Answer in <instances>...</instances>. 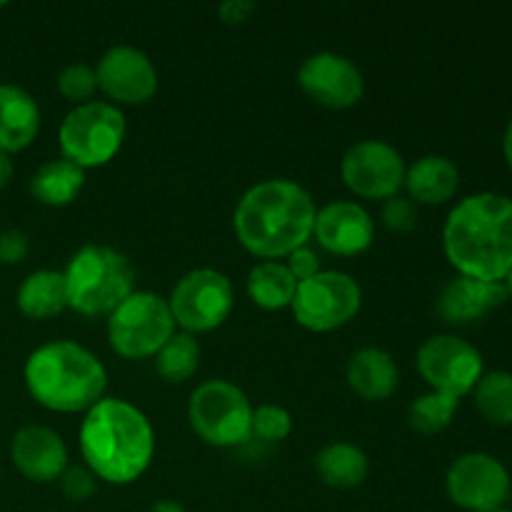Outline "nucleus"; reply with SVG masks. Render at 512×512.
<instances>
[{
    "mask_svg": "<svg viewBox=\"0 0 512 512\" xmlns=\"http://www.w3.org/2000/svg\"><path fill=\"white\" fill-rule=\"evenodd\" d=\"M443 250L458 275L503 283L512 270V198L485 190L460 200L445 220Z\"/></svg>",
    "mask_w": 512,
    "mask_h": 512,
    "instance_id": "2",
    "label": "nucleus"
},
{
    "mask_svg": "<svg viewBox=\"0 0 512 512\" xmlns=\"http://www.w3.org/2000/svg\"><path fill=\"white\" fill-rule=\"evenodd\" d=\"M98 90L120 105H143L158 93V68L148 53L133 45H115L95 65Z\"/></svg>",
    "mask_w": 512,
    "mask_h": 512,
    "instance_id": "15",
    "label": "nucleus"
},
{
    "mask_svg": "<svg viewBox=\"0 0 512 512\" xmlns=\"http://www.w3.org/2000/svg\"><path fill=\"white\" fill-rule=\"evenodd\" d=\"M40 133V108L28 90L18 85H0V150L20 153Z\"/></svg>",
    "mask_w": 512,
    "mask_h": 512,
    "instance_id": "20",
    "label": "nucleus"
},
{
    "mask_svg": "<svg viewBox=\"0 0 512 512\" xmlns=\"http://www.w3.org/2000/svg\"><path fill=\"white\" fill-rule=\"evenodd\" d=\"M248 288L250 300L263 310H283L293 305L295 290H298V280L288 270V265L280 260H263V263L253 265L248 273Z\"/></svg>",
    "mask_w": 512,
    "mask_h": 512,
    "instance_id": "25",
    "label": "nucleus"
},
{
    "mask_svg": "<svg viewBox=\"0 0 512 512\" xmlns=\"http://www.w3.org/2000/svg\"><path fill=\"white\" fill-rule=\"evenodd\" d=\"M125 130L128 125L118 105L105 100L75 105L60 123V153L83 170L103 168L123 148Z\"/></svg>",
    "mask_w": 512,
    "mask_h": 512,
    "instance_id": "6",
    "label": "nucleus"
},
{
    "mask_svg": "<svg viewBox=\"0 0 512 512\" xmlns=\"http://www.w3.org/2000/svg\"><path fill=\"white\" fill-rule=\"evenodd\" d=\"M10 460L23 478L33 483H53L68 468V448L55 430L45 425H25L10 440Z\"/></svg>",
    "mask_w": 512,
    "mask_h": 512,
    "instance_id": "17",
    "label": "nucleus"
},
{
    "mask_svg": "<svg viewBox=\"0 0 512 512\" xmlns=\"http://www.w3.org/2000/svg\"><path fill=\"white\" fill-rule=\"evenodd\" d=\"M363 305L358 280L340 270H320L315 278L298 283L290 310L300 328L310 333H333L343 328Z\"/></svg>",
    "mask_w": 512,
    "mask_h": 512,
    "instance_id": "9",
    "label": "nucleus"
},
{
    "mask_svg": "<svg viewBox=\"0 0 512 512\" xmlns=\"http://www.w3.org/2000/svg\"><path fill=\"white\" fill-rule=\"evenodd\" d=\"M175 335V320L163 295L135 290L108 315V343L120 358H155Z\"/></svg>",
    "mask_w": 512,
    "mask_h": 512,
    "instance_id": "7",
    "label": "nucleus"
},
{
    "mask_svg": "<svg viewBox=\"0 0 512 512\" xmlns=\"http://www.w3.org/2000/svg\"><path fill=\"white\" fill-rule=\"evenodd\" d=\"M13 173H15L13 160H10L8 153H3V150H0V190L8 188V183L13 180Z\"/></svg>",
    "mask_w": 512,
    "mask_h": 512,
    "instance_id": "36",
    "label": "nucleus"
},
{
    "mask_svg": "<svg viewBox=\"0 0 512 512\" xmlns=\"http://www.w3.org/2000/svg\"><path fill=\"white\" fill-rule=\"evenodd\" d=\"M83 185L85 170L70 160L58 158L48 160L35 170V175L30 178V195L48 208H65L78 198Z\"/></svg>",
    "mask_w": 512,
    "mask_h": 512,
    "instance_id": "24",
    "label": "nucleus"
},
{
    "mask_svg": "<svg viewBox=\"0 0 512 512\" xmlns=\"http://www.w3.org/2000/svg\"><path fill=\"white\" fill-rule=\"evenodd\" d=\"M503 283H505V288H508V298L512 300V270L508 273V278L503 280Z\"/></svg>",
    "mask_w": 512,
    "mask_h": 512,
    "instance_id": "39",
    "label": "nucleus"
},
{
    "mask_svg": "<svg viewBox=\"0 0 512 512\" xmlns=\"http://www.w3.org/2000/svg\"><path fill=\"white\" fill-rule=\"evenodd\" d=\"M403 188L415 205H445L458 193L460 170L445 155H423L405 168Z\"/></svg>",
    "mask_w": 512,
    "mask_h": 512,
    "instance_id": "21",
    "label": "nucleus"
},
{
    "mask_svg": "<svg viewBox=\"0 0 512 512\" xmlns=\"http://www.w3.org/2000/svg\"><path fill=\"white\" fill-rule=\"evenodd\" d=\"M508 288L505 283H483V280L458 275L438 295V315L450 325H470L483 320L493 310L508 303Z\"/></svg>",
    "mask_w": 512,
    "mask_h": 512,
    "instance_id": "18",
    "label": "nucleus"
},
{
    "mask_svg": "<svg viewBox=\"0 0 512 512\" xmlns=\"http://www.w3.org/2000/svg\"><path fill=\"white\" fill-rule=\"evenodd\" d=\"M285 265H288V270L293 273V278L298 280V283H305V280L315 278V275L320 273V258L315 250H310L308 245H303V248L293 250V253L285 258Z\"/></svg>",
    "mask_w": 512,
    "mask_h": 512,
    "instance_id": "34",
    "label": "nucleus"
},
{
    "mask_svg": "<svg viewBox=\"0 0 512 512\" xmlns=\"http://www.w3.org/2000/svg\"><path fill=\"white\" fill-rule=\"evenodd\" d=\"M168 305L175 325H180L183 333H210L233 313V283L215 268H195L175 283Z\"/></svg>",
    "mask_w": 512,
    "mask_h": 512,
    "instance_id": "10",
    "label": "nucleus"
},
{
    "mask_svg": "<svg viewBox=\"0 0 512 512\" xmlns=\"http://www.w3.org/2000/svg\"><path fill=\"white\" fill-rule=\"evenodd\" d=\"M445 490L460 510L493 512L510 500V470L490 453H465L450 463Z\"/></svg>",
    "mask_w": 512,
    "mask_h": 512,
    "instance_id": "12",
    "label": "nucleus"
},
{
    "mask_svg": "<svg viewBox=\"0 0 512 512\" xmlns=\"http://www.w3.org/2000/svg\"><path fill=\"white\" fill-rule=\"evenodd\" d=\"M315 473L328 488L353 490L365 483L370 473V460L358 445L353 443H330L318 450L313 460Z\"/></svg>",
    "mask_w": 512,
    "mask_h": 512,
    "instance_id": "23",
    "label": "nucleus"
},
{
    "mask_svg": "<svg viewBox=\"0 0 512 512\" xmlns=\"http://www.w3.org/2000/svg\"><path fill=\"white\" fill-rule=\"evenodd\" d=\"M298 85L315 105L350 110L363 100L365 80L358 65L340 53H313L298 68Z\"/></svg>",
    "mask_w": 512,
    "mask_h": 512,
    "instance_id": "14",
    "label": "nucleus"
},
{
    "mask_svg": "<svg viewBox=\"0 0 512 512\" xmlns=\"http://www.w3.org/2000/svg\"><path fill=\"white\" fill-rule=\"evenodd\" d=\"M0 8H5V3H0Z\"/></svg>",
    "mask_w": 512,
    "mask_h": 512,
    "instance_id": "41",
    "label": "nucleus"
},
{
    "mask_svg": "<svg viewBox=\"0 0 512 512\" xmlns=\"http://www.w3.org/2000/svg\"><path fill=\"white\" fill-rule=\"evenodd\" d=\"M315 215V200L303 185L270 178L245 190L235 205L233 230L250 255L283 260L313 238Z\"/></svg>",
    "mask_w": 512,
    "mask_h": 512,
    "instance_id": "1",
    "label": "nucleus"
},
{
    "mask_svg": "<svg viewBox=\"0 0 512 512\" xmlns=\"http://www.w3.org/2000/svg\"><path fill=\"white\" fill-rule=\"evenodd\" d=\"M475 408L498 428H510L512 425V373L508 370H490L483 373L473 390Z\"/></svg>",
    "mask_w": 512,
    "mask_h": 512,
    "instance_id": "26",
    "label": "nucleus"
},
{
    "mask_svg": "<svg viewBox=\"0 0 512 512\" xmlns=\"http://www.w3.org/2000/svg\"><path fill=\"white\" fill-rule=\"evenodd\" d=\"M18 310L30 320H48L68 308V285L63 270H35L15 293Z\"/></svg>",
    "mask_w": 512,
    "mask_h": 512,
    "instance_id": "22",
    "label": "nucleus"
},
{
    "mask_svg": "<svg viewBox=\"0 0 512 512\" xmlns=\"http://www.w3.org/2000/svg\"><path fill=\"white\" fill-rule=\"evenodd\" d=\"M200 365V345L195 335L175 333L155 353V370L165 383H185Z\"/></svg>",
    "mask_w": 512,
    "mask_h": 512,
    "instance_id": "27",
    "label": "nucleus"
},
{
    "mask_svg": "<svg viewBox=\"0 0 512 512\" xmlns=\"http://www.w3.org/2000/svg\"><path fill=\"white\" fill-rule=\"evenodd\" d=\"M30 398L53 413H88L105 398L108 370L73 340H53L28 355L23 368Z\"/></svg>",
    "mask_w": 512,
    "mask_h": 512,
    "instance_id": "4",
    "label": "nucleus"
},
{
    "mask_svg": "<svg viewBox=\"0 0 512 512\" xmlns=\"http://www.w3.org/2000/svg\"><path fill=\"white\" fill-rule=\"evenodd\" d=\"M145 512H185V508L178 500H158V503L150 505Z\"/></svg>",
    "mask_w": 512,
    "mask_h": 512,
    "instance_id": "37",
    "label": "nucleus"
},
{
    "mask_svg": "<svg viewBox=\"0 0 512 512\" xmlns=\"http://www.w3.org/2000/svg\"><path fill=\"white\" fill-rule=\"evenodd\" d=\"M258 5L250 3V0H225L218 5V15L225 25H240L248 20L250 13H255Z\"/></svg>",
    "mask_w": 512,
    "mask_h": 512,
    "instance_id": "35",
    "label": "nucleus"
},
{
    "mask_svg": "<svg viewBox=\"0 0 512 512\" xmlns=\"http://www.w3.org/2000/svg\"><path fill=\"white\" fill-rule=\"evenodd\" d=\"M68 308L98 318L110 315L135 293V268L120 250L108 245H83L63 270Z\"/></svg>",
    "mask_w": 512,
    "mask_h": 512,
    "instance_id": "5",
    "label": "nucleus"
},
{
    "mask_svg": "<svg viewBox=\"0 0 512 512\" xmlns=\"http://www.w3.org/2000/svg\"><path fill=\"white\" fill-rule=\"evenodd\" d=\"M313 235L328 253L353 258L375 243V220L360 203L335 200L318 210Z\"/></svg>",
    "mask_w": 512,
    "mask_h": 512,
    "instance_id": "16",
    "label": "nucleus"
},
{
    "mask_svg": "<svg viewBox=\"0 0 512 512\" xmlns=\"http://www.w3.org/2000/svg\"><path fill=\"white\" fill-rule=\"evenodd\" d=\"M60 490L73 503H85L98 493V478L85 465H73V468L68 465L65 473L60 475Z\"/></svg>",
    "mask_w": 512,
    "mask_h": 512,
    "instance_id": "32",
    "label": "nucleus"
},
{
    "mask_svg": "<svg viewBox=\"0 0 512 512\" xmlns=\"http://www.w3.org/2000/svg\"><path fill=\"white\" fill-rule=\"evenodd\" d=\"M80 455L85 468L110 485L143 478L155 455V430L143 410L128 400L103 398L80 425Z\"/></svg>",
    "mask_w": 512,
    "mask_h": 512,
    "instance_id": "3",
    "label": "nucleus"
},
{
    "mask_svg": "<svg viewBox=\"0 0 512 512\" xmlns=\"http://www.w3.org/2000/svg\"><path fill=\"white\" fill-rule=\"evenodd\" d=\"M458 408V398L430 390V393L420 395V398H415L413 403H410L408 425L420 435H438L453 423Z\"/></svg>",
    "mask_w": 512,
    "mask_h": 512,
    "instance_id": "28",
    "label": "nucleus"
},
{
    "mask_svg": "<svg viewBox=\"0 0 512 512\" xmlns=\"http://www.w3.org/2000/svg\"><path fill=\"white\" fill-rule=\"evenodd\" d=\"M345 188L363 200H390L405 183V160L385 140L350 145L340 163Z\"/></svg>",
    "mask_w": 512,
    "mask_h": 512,
    "instance_id": "13",
    "label": "nucleus"
},
{
    "mask_svg": "<svg viewBox=\"0 0 512 512\" xmlns=\"http://www.w3.org/2000/svg\"><path fill=\"white\" fill-rule=\"evenodd\" d=\"M345 380L350 390L368 403H383L398 390L400 370L393 355L383 348H360L350 355Z\"/></svg>",
    "mask_w": 512,
    "mask_h": 512,
    "instance_id": "19",
    "label": "nucleus"
},
{
    "mask_svg": "<svg viewBox=\"0 0 512 512\" xmlns=\"http://www.w3.org/2000/svg\"><path fill=\"white\" fill-rule=\"evenodd\" d=\"M510 510H512V505H510Z\"/></svg>",
    "mask_w": 512,
    "mask_h": 512,
    "instance_id": "42",
    "label": "nucleus"
},
{
    "mask_svg": "<svg viewBox=\"0 0 512 512\" xmlns=\"http://www.w3.org/2000/svg\"><path fill=\"white\" fill-rule=\"evenodd\" d=\"M493 512H512L510 508H498V510H493Z\"/></svg>",
    "mask_w": 512,
    "mask_h": 512,
    "instance_id": "40",
    "label": "nucleus"
},
{
    "mask_svg": "<svg viewBox=\"0 0 512 512\" xmlns=\"http://www.w3.org/2000/svg\"><path fill=\"white\" fill-rule=\"evenodd\" d=\"M380 218H383L385 228H388L390 233L405 235L410 233V230H415V225H418V205H415L408 195H395V198L383 203Z\"/></svg>",
    "mask_w": 512,
    "mask_h": 512,
    "instance_id": "31",
    "label": "nucleus"
},
{
    "mask_svg": "<svg viewBox=\"0 0 512 512\" xmlns=\"http://www.w3.org/2000/svg\"><path fill=\"white\" fill-rule=\"evenodd\" d=\"M55 85H58V93L68 103L85 105L98 93V75H95V68H90V65L70 63L60 70Z\"/></svg>",
    "mask_w": 512,
    "mask_h": 512,
    "instance_id": "30",
    "label": "nucleus"
},
{
    "mask_svg": "<svg viewBox=\"0 0 512 512\" xmlns=\"http://www.w3.org/2000/svg\"><path fill=\"white\" fill-rule=\"evenodd\" d=\"M293 433V415L285 408L273 403H265L253 408V420H250V438L260 443H280Z\"/></svg>",
    "mask_w": 512,
    "mask_h": 512,
    "instance_id": "29",
    "label": "nucleus"
},
{
    "mask_svg": "<svg viewBox=\"0 0 512 512\" xmlns=\"http://www.w3.org/2000/svg\"><path fill=\"white\" fill-rule=\"evenodd\" d=\"M503 155H505V163H508V168L512 170V120L508 123V128H505V135H503Z\"/></svg>",
    "mask_w": 512,
    "mask_h": 512,
    "instance_id": "38",
    "label": "nucleus"
},
{
    "mask_svg": "<svg viewBox=\"0 0 512 512\" xmlns=\"http://www.w3.org/2000/svg\"><path fill=\"white\" fill-rule=\"evenodd\" d=\"M28 253H30V240L23 230L10 228L0 233V263L18 265L28 258Z\"/></svg>",
    "mask_w": 512,
    "mask_h": 512,
    "instance_id": "33",
    "label": "nucleus"
},
{
    "mask_svg": "<svg viewBox=\"0 0 512 512\" xmlns=\"http://www.w3.org/2000/svg\"><path fill=\"white\" fill-rule=\"evenodd\" d=\"M250 420H253V405L248 395L228 380H208L190 395V428L213 448H235L248 443Z\"/></svg>",
    "mask_w": 512,
    "mask_h": 512,
    "instance_id": "8",
    "label": "nucleus"
},
{
    "mask_svg": "<svg viewBox=\"0 0 512 512\" xmlns=\"http://www.w3.org/2000/svg\"><path fill=\"white\" fill-rule=\"evenodd\" d=\"M420 375L435 393L465 398L485 373V360L475 345L458 335H433L418 348Z\"/></svg>",
    "mask_w": 512,
    "mask_h": 512,
    "instance_id": "11",
    "label": "nucleus"
}]
</instances>
